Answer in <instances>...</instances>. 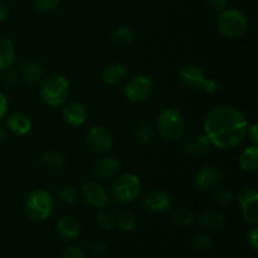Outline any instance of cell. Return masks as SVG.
Here are the masks:
<instances>
[{"label": "cell", "mask_w": 258, "mask_h": 258, "mask_svg": "<svg viewBox=\"0 0 258 258\" xmlns=\"http://www.w3.org/2000/svg\"><path fill=\"white\" fill-rule=\"evenodd\" d=\"M248 121L246 115L233 106L214 107L204 120V134L212 145L219 149H231L239 145L247 136Z\"/></svg>", "instance_id": "1"}, {"label": "cell", "mask_w": 258, "mask_h": 258, "mask_svg": "<svg viewBox=\"0 0 258 258\" xmlns=\"http://www.w3.org/2000/svg\"><path fill=\"white\" fill-rule=\"evenodd\" d=\"M70 95V82L67 77L60 73L50 75L43 82L40 88V97L45 105L50 107H59L67 102Z\"/></svg>", "instance_id": "2"}, {"label": "cell", "mask_w": 258, "mask_h": 258, "mask_svg": "<svg viewBox=\"0 0 258 258\" xmlns=\"http://www.w3.org/2000/svg\"><path fill=\"white\" fill-rule=\"evenodd\" d=\"M54 198L45 189H35L28 194L25 199V213L33 222H43L53 212Z\"/></svg>", "instance_id": "3"}, {"label": "cell", "mask_w": 258, "mask_h": 258, "mask_svg": "<svg viewBox=\"0 0 258 258\" xmlns=\"http://www.w3.org/2000/svg\"><path fill=\"white\" fill-rule=\"evenodd\" d=\"M158 130L161 135L170 141H178L185 134V120L178 108H164L156 120Z\"/></svg>", "instance_id": "4"}, {"label": "cell", "mask_w": 258, "mask_h": 258, "mask_svg": "<svg viewBox=\"0 0 258 258\" xmlns=\"http://www.w3.org/2000/svg\"><path fill=\"white\" fill-rule=\"evenodd\" d=\"M216 25L218 32L223 37L234 39L246 33L248 22H247L246 15L239 10L226 9L222 10L221 14L217 17Z\"/></svg>", "instance_id": "5"}, {"label": "cell", "mask_w": 258, "mask_h": 258, "mask_svg": "<svg viewBox=\"0 0 258 258\" xmlns=\"http://www.w3.org/2000/svg\"><path fill=\"white\" fill-rule=\"evenodd\" d=\"M141 181L136 174L123 173L115 179L112 184V194L120 204H130L140 196Z\"/></svg>", "instance_id": "6"}, {"label": "cell", "mask_w": 258, "mask_h": 258, "mask_svg": "<svg viewBox=\"0 0 258 258\" xmlns=\"http://www.w3.org/2000/svg\"><path fill=\"white\" fill-rule=\"evenodd\" d=\"M154 91V83L148 76L139 75L123 86V95L130 102L140 103L148 100Z\"/></svg>", "instance_id": "7"}, {"label": "cell", "mask_w": 258, "mask_h": 258, "mask_svg": "<svg viewBox=\"0 0 258 258\" xmlns=\"http://www.w3.org/2000/svg\"><path fill=\"white\" fill-rule=\"evenodd\" d=\"M87 143L96 153L106 154L111 150L113 145L112 134L105 126H92L87 133Z\"/></svg>", "instance_id": "8"}, {"label": "cell", "mask_w": 258, "mask_h": 258, "mask_svg": "<svg viewBox=\"0 0 258 258\" xmlns=\"http://www.w3.org/2000/svg\"><path fill=\"white\" fill-rule=\"evenodd\" d=\"M140 204L145 211L153 212V213H165L168 209H170L171 198L165 190L154 189L144 194Z\"/></svg>", "instance_id": "9"}, {"label": "cell", "mask_w": 258, "mask_h": 258, "mask_svg": "<svg viewBox=\"0 0 258 258\" xmlns=\"http://www.w3.org/2000/svg\"><path fill=\"white\" fill-rule=\"evenodd\" d=\"M242 216L248 224L256 226L258 222V193L254 189H246L238 194Z\"/></svg>", "instance_id": "10"}, {"label": "cell", "mask_w": 258, "mask_h": 258, "mask_svg": "<svg viewBox=\"0 0 258 258\" xmlns=\"http://www.w3.org/2000/svg\"><path fill=\"white\" fill-rule=\"evenodd\" d=\"M222 176H223V174H222L221 169L217 168V166H203L194 174V185L201 190L213 189L221 183Z\"/></svg>", "instance_id": "11"}, {"label": "cell", "mask_w": 258, "mask_h": 258, "mask_svg": "<svg viewBox=\"0 0 258 258\" xmlns=\"http://www.w3.org/2000/svg\"><path fill=\"white\" fill-rule=\"evenodd\" d=\"M120 163L113 156H102L93 163L91 173L95 179L100 181L110 180L117 175Z\"/></svg>", "instance_id": "12"}, {"label": "cell", "mask_w": 258, "mask_h": 258, "mask_svg": "<svg viewBox=\"0 0 258 258\" xmlns=\"http://www.w3.org/2000/svg\"><path fill=\"white\" fill-rule=\"evenodd\" d=\"M82 196L87 203L98 209L106 208L108 201H110L107 191L97 181H88V183L83 184Z\"/></svg>", "instance_id": "13"}, {"label": "cell", "mask_w": 258, "mask_h": 258, "mask_svg": "<svg viewBox=\"0 0 258 258\" xmlns=\"http://www.w3.org/2000/svg\"><path fill=\"white\" fill-rule=\"evenodd\" d=\"M178 75L183 85L185 87L190 88V90H199V88H202L206 80L208 78L203 68L196 64L184 66V67L179 70Z\"/></svg>", "instance_id": "14"}, {"label": "cell", "mask_w": 258, "mask_h": 258, "mask_svg": "<svg viewBox=\"0 0 258 258\" xmlns=\"http://www.w3.org/2000/svg\"><path fill=\"white\" fill-rule=\"evenodd\" d=\"M63 120L73 127L82 126L87 120V111L85 106L80 102H68L63 105L62 108Z\"/></svg>", "instance_id": "15"}, {"label": "cell", "mask_w": 258, "mask_h": 258, "mask_svg": "<svg viewBox=\"0 0 258 258\" xmlns=\"http://www.w3.org/2000/svg\"><path fill=\"white\" fill-rule=\"evenodd\" d=\"M57 231L66 241H75L81 236V224L75 217L63 216L58 219Z\"/></svg>", "instance_id": "16"}, {"label": "cell", "mask_w": 258, "mask_h": 258, "mask_svg": "<svg viewBox=\"0 0 258 258\" xmlns=\"http://www.w3.org/2000/svg\"><path fill=\"white\" fill-rule=\"evenodd\" d=\"M212 143L207 135H197L189 139L184 145V153L189 158H199L203 156L211 150Z\"/></svg>", "instance_id": "17"}, {"label": "cell", "mask_w": 258, "mask_h": 258, "mask_svg": "<svg viewBox=\"0 0 258 258\" xmlns=\"http://www.w3.org/2000/svg\"><path fill=\"white\" fill-rule=\"evenodd\" d=\"M127 76V67L121 62H112L102 71V81L107 86H116Z\"/></svg>", "instance_id": "18"}, {"label": "cell", "mask_w": 258, "mask_h": 258, "mask_svg": "<svg viewBox=\"0 0 258 258\" xmlns=\"http://www.w3.org/2000/svg\"><path fill=\"white\" fill-rule=\"evenodd\" d=\"M7 126L15 135H27L32 128V121L29 116L23 112H14L8 116Z\"/></svg>", "instance_id": "19"}, {"label": "cell", "mask_w": 258, "mask_h": 258, "mask_svg": "<svg viewBox=\"0 0 258 258\" xmlns=\"http://www.w3.org/2000/svg\"><path fill=\"white\" fill-rule=\"evenodd\" d=\"M224 216L218 211H213V209H207L203 211L198 217L199 226L207 231H217V229L222 228L224 224Z\"/></svg>", "instance_id": "20"}, {"label": "cell", "mask_w": 258, "mask_h": 258, "mask_svg": "<svg viewBox=\"0 0 258 258\" xmlns=\"http://www.w3.org/2000/svg\"><path fill=\"white\" fill-rule=\"evenodd\" d=\"M15 59V48L12 40L0 35V72L9 70Z\"/></svg>", "instance_id": "21"}, {"label": "cell", "mask_w": 258, "mask_h": 258, "mask_svg": "<svg viewBox=\"0 0 258 258\" xmlns=\"http://www.w3.org/2000/svg\"><path fill=\"white\" fill-rule=\"evenodd\" d=\"M239 165L246 173H256L258 170V146L251 145L242 151L239 156Z\"/></svg>", "instance_id": "22"}, {"label": "cell", "mask_w": 258, "mask_h": 258, "mask_svg": "<svg viewBox=\"0 0 258 258\" xmlns=\"http://www.w3.org/2000/svg\"><path fill=\"white\" fill-rule=\"evenodd\" d=\"M43 77V67L38 62H28L23 67L22 80L28 86H35Z\"/></svg>", "instance_id": "23"}, {"label": "cell", "mask_w": 258, "mask_h": 258, "mask_svg": "<svg viewBox=\"0 0 258 258\" xmlns=\"http://www.w3.org/2000/svg\"><path fill=\"white\" fill-rule=\"evenodd\" d=\"M134 39V32L130 27L127 25H122L118 27L115 32L111 35V42L115 47L118 48H125L131 44Z\"/></svg>", "instance_id": "24"}, {"label": "cell", "mask_w": 258, "mask_h": 258, "mask_svg": "<svg viewBox=\"0 0 258 258\" xmlns=\"http://www.w3.org/2000/svg\"><path fill=\"white\" fill-rule=\"evenodd\" d=\"M43 163L50 170H60L67 164V156L58 150H49L43 155Z\"/></svg>", "instance_id": "25"}, {"label": "cell", "mask_w": 258, "mask_h": 258, "mask_svg": "<svg viewBox=\"0 0 258 258\" xmlns=\"http://www.w3.org/2000/svg\"><path fill=\"white\" fill-rule=\"evenodd\" d=\"M169 221H170V223L173 224L174 227H178V228H185V227H189L193 224L194 214L190 209L180 208L170 214Z\"/></svg>", "instance_id": "26"}, {"label": "cell", "mask_w": 258, "mask_h": 258, "mask_svg": "<svg viewBox=\"0 0 258 258\" xmlns=\"http://www.w3.org/2000/svg\"><path fill=\"white\" fill-rule=\"evenodd\" d=\"M116 226L122 232H131L136 227V217L128 209H122L117 214L116 218Z\"/></svg>", "instance_id": "27"}, {"label": "cell", "mask_w": 258, "mask_h": 258, "mask_svg": "<svg viewBox=\"0 0 258 258\" xmlns=\"http://www.w3.org/2000/svg\"><path fill=\"white\" fill-rule=\"evenodd\" d=\"M134 135L140 143H149L153 140L154 135H155V127L148 121H141V122L136 123L135 128H134Z\"/></svg>", "instance_id": "28"}, {"label": "cell", "mask_w": 258, "mask_h": 258, "mask_svg": "<svg viewBox=\"0 0 258 258\" xmlns=\"http://www.w3.org/2000/svg\"><path fill=\"white\" fill-rule=\"evenodd\" d=\"M57 196L58 199H59L62 203L70 206V204H75L76 202L78 201L80 194H78L77 189L73 185H71V184H63V185H60L59 188H58Z\"/></svg>", "instance_id": "29"}, {"label": "cell", "mask_w": 258, "mask_h": 258, "mask_svg": "<svg viewBox=\"0 0 258 258\" xmlns=\"http://www.w3.org/2000/svg\"><path fill=\"white\" fill-rule=\"evenodd\" d=\"M213 247V239L208 233H201L194 238L193 249L197 254H206Z\"/></svg>", "instance_id": "30"}, {"label": "cell", "mask_w": 258, "mask_h": 258, "mask_svg": "<svg viewBox=\"0 0 258 258\" xmlns=\"http://www.w3.org/2000/svg\"><path fill=\"white\" fill-rule=\"evenodd\" d=\"M96 219H97V223L100 226V228L106 232H111L116 226V218L113 217V214L105 208H101L97 212Z\"/></svg>", "instance_id": "31"}, {"label": "cell", "mask_w": 258, "mask_h": 258, "mask_svg": "<svg viewBox=\"0 0 258 258\" xmlns=\"http://www.w3.org/2000/svg\"><path fill=\"white\" fill-rule=\"evenodd\" d=\"M234 201V193L228 188H221L216 191V202L222 204V206H227L231 204Z\"/></svg>", "instance_id": "32"}, {"label": "cell", "mask_w": 258, "mask_h": 258, "mask_svg": "<svg viewBox=\"0 0 258 258\" xmlns=\"http://www.w3.org/2000/svg\"><path fill=\"white\" fill-rule=\"evenodd\" d=\"M60 258H87L86 257L85 251L81 248L77 244H70L68 247H66L62 252V256Z\"/></svg>", "instance_id": "33"}, {"label": "cell", "mask_w": 258, "mask_h": 258, "mask_svg": "<svg viewBox=\"0 0 258 258\" xmlns=\"http://www.w3.org/2000/svg\"><path fill=\"white\" fill-rule=\"evenodd\" d=\"M60 0H32L33 5L40 12H52L58 7Z\"/></svg>", "instance_id": "34"}, {"label": "cell", "mask_w": 258, "mask_h": 258, "mask_svg": "<svg viewBox=\"0 0 258 258\" xmlns=\"http://www.w3.org/2000/svg\"><path fill=\"white\" fill-rule=\"evenodd\" d=\"M107 252V244L102 239H95L90 244V253L93 257H102Z\"/></svg>", "instance_id": "35"}, {"label": "cell", "mask_w": 258, "mask_h": 258, "mask_svg": "<svg viewBox=\"0 0 258 258\" xmlns=\"http://www.w3.org/2000/svg\"><path fill=\"white\" fill-rule=\"evenodd\" d=\"M247 241H248L249 246H251L254 251H257L258 249V228L257 227H253V228L248 232V234H247Z\"/></svg>", "instance_id": "36"}, {"label": "cell", "mask_w": 258, "mask_h": 258, "mask_svg": "<svg viewBox=\"0 0 258 258\" xmlns=\"http://www.w3.org/2000/svg\"><path fill=\"white\" fill-rule=\"evenodd\" d=\"M4 82L5 85L9 86V87H14L18 85V75L13 71H4Z\"/></svg>", "instance_id": "37"}, {"label": "cell", "mask_w": 258, "mask_h": 258, "mask_svg": "<svg viewBox=\"0 0 258 258\" xmlns=\"http://www.w3.org/2000/svg\"><path fill=\"white\" fill-rule=\"evenodd\" d=\"M202 88L204 90V92L209 93V95H213V93H216L218 91V83H217V81L212 80V78H207Z\"/></svg>", "instance_id": "38"}, {"label": "cell", "mask_w": 258, "mask_h": 258, "mask_svg": "<svg viewBox=\"0 0 258 258\" xmlns=\"http://www.w3.org/2000/svg\"><path fill=\"white\" fill-rule=\"evenodd\" d=\"M247 135H248V139L252 141L253 145H257L258 144V125L256 122L252 123V125H248V128H247Z\"/></svg>", "instance_id": "39"}, {"label": "cell", "mask_w": 258, "mask_h": 258, "mask_svg": "<svg viewBox=\"0 0 258 258\" xmlns=\"http://www.w3.org/2000/svg\"><path fill=\"white\" fill-rule=\"evenodd\" d=\"M8 106H9V103H8L7 96H5L4 93L0 91V120H2L5 115H7Z\"/></svg>", "instance_id": "40"}, {"label": "cell", "mask_w": 258, "mask_h": 258, "mask_svg": "<svg viewBox=\"0 0 258 258\" xmlns=\"http://www.w3.org/2000/svg\"><path fill=\"white\" fill-rule=\"evenodd\" d=\"M209 5L216 10H224L228 4V0H208Z\"/></svg>", "instance_id": "41"}, {"label": "cell", "mask_w": 258, "mask_h": 258, "mask_svg": "<svg viewBox=\"0 0 258 258\" xmlns=\"http://www.w3.org/2000/svg\"><path fill=\"white\" fill-rule=\"evenodd\" d=\"M8 17V7L4 2L0 0V23L4 22Z\"/></svg>", "instance_id": "42"}, {"label": "cell", "mask_w": 258, "mask_h": 258, "mask_svg": "<svg viewBox=\"0 0 258 258\" xmlns=\"http://www.w3.org/2000/svg\"><path fill=\"white\" fill-rule=\"evenodd\" d=\"M2 140H3V133L2 130H0V143H2Z\"/></svg>", "instance_id": "43"}, {"label": "cell", "mask_w": 258, "mask_h": 258, "mask_svg": "<svg viewBox=\"0 0 258 258\" xmlns=\"http://www.w3.org/2000/svg\"><path fill=\"white\" fill-rule=\"evenodd\" d=\"M155 2H158V3H160V2H164V0H155Z\"/></svg>", "instance_id": "44"}]
</instances>
